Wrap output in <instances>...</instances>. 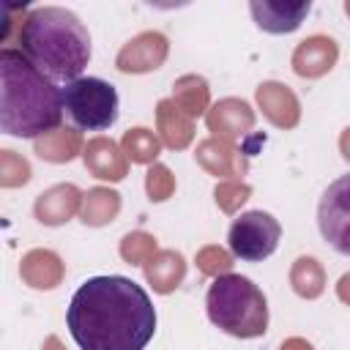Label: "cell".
Listing matches in <instances>:
<instances>
[{
    "instance_id": "277c9868",
    "label": "cell",
    "mask_w": 350,
    "mask_h": 350,
    "mask_svg": "<svg viewBox=\"0 0 350 350\" xmlns=\"http://www.w3.org/2000/svg\"><path fill=\"white\" fill-rule=\"evenodd\" d=\"M205 309L208 320L235 339H257L268 331V301L262 290L241 273L216 276L208 287Z\"/></svg>"
},
{
    "instance_id": "52a82bcc",
    "label": "cell",
    "mask_w": 350,
    "mask_h": 350,
    "mask_svg": "<svg viewBox=\"0 0 350 350\" xmlns=\"http://www.w3.org/2000/svg\"><path fill=\"white\" fill-rule=\"evenodd\" d=\"M317 227L334 252L350 257V172L331 180L323 191L317 202Z\"/></svg>"
},
{
    "instance_id": "8992f818",
    "label": "cell",
    "mask_w": 350,
    "mask_h": 350,
    "mask_svg": "<svg viewBox=\"0 0 350 350\" xmlns=\"http://www.w3.org/2000/svg\"><path fill=\"white\" fill-rule=\"evenodd\" d=\"M279 238H282V224L271 213L246 211L230 224L227 246L238 260L260 262V260H265L276 252Z\"/></svg>"
},
{
    "instance_id": "ba28073f",
    "label": "cell",
    "mask_w": 350,
    "mask_h": 350,
    "mask_svg": "<svg viewBox=\"0 0 350 350\" xmlns=\"http://www.w3.org/2000/svg\"><path fill=\"white\" fill-rule=\"evenodd\" d=\"M249 11L257 22L260 30L265 33H293L301 27L304 16L312 11L309 0H298V3H284V0H252Z\"/></svg>"
},
{
    "instance_id": "6da1fadb",
    "label": "cell",
    "mask_w": 350,
    "mask_h": 350,
    "mask_svg": "<svg viewBox=\"0 0 350 350\" xmlns=\"http://www.w3.org/2000/svg\"><path fill=\"white\" fill-rule=\"evenodd\" d=\"M66 325L79 350H145L156 334V309L137 282L104 273L74 290Z\"/></svg>"
},
{
    "instance_id": "5b68a950",
    "label": "cell",
    "mask_w": 350,
    "mask_h": 350,
    "mask_svg": "<svg viewBox=\"0 0 350 350\" xmlns=\"http://www.w3.org/2000/svg\"><path fill=\"white\" fill-rule=\"evenodd\" d=\"M120 98L101 77H79L63 85V112L82 131H104L118 120Z\"/></svg>"
},
{
    "instance_id": "3957f363",
    "label": "cell",
    "mask_w": 350,
    "mask_h": 350,
    "mask_svg": "<svg viewBox=\"0 0 350 350\" xmlns=\"http://www.w3.org/2000/svg\"><path fill=\"white\" fill-rule=\"evenodd\" d=\"M19 49L49 79L74 82L90 63V33L85 22L60 5L30 8L19 27Z\"/></svg>"
},
{
    "instance_id": "7a4b0ae2",
    "label": "cell",
    "mask_w": 350,
    "mask_h": 350,
    "mask_svg": "<svg viewBox=\"0 0 350 350\" xmlns=\"http://www.w3.org/2000/svg\"><path fill=\"white\" fill-rule=\"evenodd\" d=\"M63 88L22 49H0V129L8 137L36 139L63 123Z\"/></svg>"
}]
</instances>
